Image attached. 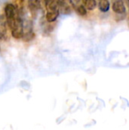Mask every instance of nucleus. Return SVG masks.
Returning a JSON list of instances; mask_svg holds the SVG:
<instances>
[{
  "instance_id": "nucleus-11",
  "label": "nucleus",
  "mask_w": 129,
  "mask_h": 130,
  "mask_svg": "<svg viewBox=\"0 0 129 130\" xmlns=\"http://www.w3.org/2000/svg\"><path fill=\"white\" fill-rule=\"evenodd\" d=\"M123 2H124V3H126V5L129 7V0H123Z\"/></svg>"
},
{
  "instance_id": "nucleus-5",
  "label": "nucleus",
  "mask_w": 129,
  "mask_h": 130,
  "mask_svg": "<svg viewBox=\"0 0 129 130\" xmlns=\"http://www.w3.org/2000/svg\"><path fill=\"white\" fill-rule=\"evenodd\" d=\"M112 10L117 14H124L126 13V5L123 0H115L112 4Z\"/></svg>"
},
{
  "instance_id": "nucleus-6",
  "label": "nucleus",
  "mask_w": 129,
  "mask_h": 130,
  "mask_svg": "<svg viewBox=\"0 0 129 130\" xmlns=\"http://www.w3.org/2000/svg\"><path fill=\"white\" fill-rule=\"evenodd\" d=\"M59 11H53V12H47L46 15H45V18H46V21L48 22H53L56 20L58 19L59 15Z\"/></svg>"
},
{
  "instance_id": "nucleus-1",
  "label": "nucleus",
  "mask_w": 129,
  "mask_h": 130,
  "mask_svg": "<svg viewBox=\"0 0 129 130\" xmlns=\"http://www.w3.org/2000/svg\"><path fill=\"white\" fill-rule=\"evenodd\" d=\"M5 17L12 37L15 39H22L24 34V21L21 16V12L13 4H7L5 6Z\"/></svg>"
},
{
  "instance_id": "nucleus-3",
  "label": "nucleus",
  "mask_w": 129,
  "mask_h": 130,
  "mask_svg": "<svg viewBox=\"0 0 129 130\" xmlns=\"http://www.w3.org/2000/svg\"><path fill=\"white\" fill-rule=\"evenodd\" d=\"M59 2V12L63 14H70L72 9V0H58Z\"/></svg>"
},
{
  "instance_id": "nucleus-2",
  "label": "nucleus",
  "mask_w": 129,
  "mask_h": 130,
  "mask_svg": "<svg viewBox=\"0 0 129 130\" xmlns=\"http://www.w3.org/2000/svg\"><path fill=\"white\" fill-rule=\"evenodd\" d=\"M28 8L33 18H36L39 12L42 10V4L40 0H28Z\"/></svg>"
},
{
  "instance_id": "nucleus-4",
  "label": "nucleus",
  "mask_w": 129,
  "mask_h": 130,
  "mask_svg": "<svg viewBox=\"0 0 129 130\" xmlns=\"http://www.w3.org/2000/svg\"><path fill=\"white\" fill-rule=\"evenodd\" d=\"M7 21L5 15H0V40L7 41L9 39L7 33Z\"/></svg>"
},
{
  "instance_id": "nucleus-7",
  "label": "nucleus",
  "mask_w": 129,
  "mask_h": 130,
  "mask_svg": "<svg viewBox=\"0 0 129 130\" xmlns=\"http://www.w3.org/2000/svg\"><path fill=\"white\" fill-rule=\"evenodd\" d=\"M81 2L87 10L92 11L97 7V2H96V0H81Z\"/></svg>"
},
{
  "instance_id": "nucleus-10",
  "label": "nucleus",
  "mask_w": 129,
  "mask_h": 130,
  "mask_svg": "<svg viewBox=\"0 0 129 130\" xmlns=\"http://www.w3.org/2000/svg\"><path fill=\"white\" fill-rule=\"evenodd\" d=\"M76 12L81 16H84L87 14V9L85 8V6L82 5V4H80V5H76Z\"/></svg>"
},
{
  "instance_id": "nucleus-8",
  "label": "nucleus",
  "mask_w": 129,
  "mask_h": 130,
  "mask_svg": "<svg viewBox=\"0 0 129 130\" xmlns=\"http://www.w3.org/2000/svg\"><path fill=\"white\" fill-rule=\"evenodd\" d=\"M98 7H99V10L101 12H108L109 9H110V2H109V0H99Z\"/></svg>"
},
{
  "instance_id": "nucleus-9",
  "label": "nucleus",
  "mask_w": 129,
  "mask_h": 130,
  "mask_svg": "<svg viewBox=\"0 0 129 130\" xmlns=\"http://www.w3.org/2000/svg\"><path fill=\"white\" fill-rule=\"evenodd\" d=\"M13 2V5L18 9L21 14L24 11V7H25V4H26V0H12Z\"/></svg>"
}]
</instances>
